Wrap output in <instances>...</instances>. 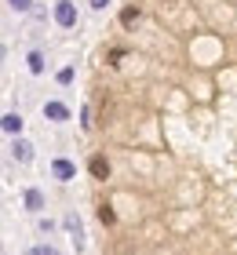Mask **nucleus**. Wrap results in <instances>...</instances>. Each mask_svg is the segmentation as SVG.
<instances>
[{"label":"nucleus","mask_w":237,"mask_h":255,"mask_svg":"<svg viewBox=\"0 0 237 255\" xmlns=\"http://www.w3.org/2000/svg\"><path fill=\"white\" fill-rule=\"evenodd\" d=\"M55 22H58V26H77V7L73 4H69V0H58V4H55Z\"/></svg>","instance_id":"1"},{"label":"nucleus","mask_w":237,"mask_h":255,"mask_svg":"<svg viewBox=\"0 0 237 255\" xmlns=\"http://www.w3.org/2000/svg\"><path fill=\"white\" fill-rule=\"evenodd\" d=\"M11 157H15L18 164H29L33 160V146L26 142V138H15V142H11Z\"/></svg>","instance_id":"2"},{"label":"nucleus","mask_w":237,"mask_h":255,"mask_svg":"<svg viewBox=\"0 0 237 255\" xmlns=\"http://www.w3.org/2000/svg\"><path fill=\"white\" fill-rule=\"evenodd\" d=\"M66 230L73 234V245H77V252L84 248V226H80V219L77 215H66Z\"/></svg>","instance_id":"3"},{"label":"nucleus","mask_w":237,"mask_h":255,"mask_svg":"<svg viewBox=\"0 0 237 255\" xmlns=\"http://www.w3.org/2000/svg\"><path fill=\"white\" fill-rule=\"evenodd\" d=\"M51 171H55V179H62V182H69V179L77 175V168L69 164V160H55V164H51Z\"/></svg>","instance_id":"4"},{"label":"nucleus","mask_w":237,"mask_h":255,"mask_svg":"<svg viewBox=\"0 0 237 255\" xmlns=\"http://www.w3.org/2000/svg\"><path fill=\"white\" fill-rule=\"evenodd\" d=\"M44 117H51V121H66V117H69V110L62 106V102H47V106H44Z\"/></svg>","instance_id":"5"},{"label":"nucleus","mask_w":237,"mask_h":255,"mask_svg":"<svg viewBox=\"0 0 237 255\" xmlns=\"http://www.w3.org/2000/svg\"><path fill=\"white\" fill-rule=\"evenodd\" d=\"M0 128L11 131V135H18L22 131V117H18V113H7V117H0Z\"/></svg>","instance_id":"6"},{"label":"nucleus","mask_w":237,"mask_h":255,"mask_svg":"<svg viewBox=\"0 0 237 255\" xmlns=\"http://www.w3.org/2000/svg\"><path fill=\"white\" fill-rule=\"evenodd\" d=\"M88 168H91V175H95V179H106V175H110V164H106V157H91V164H88Z\"/></svg>","instance_id":"7"},{"label":"nucleus","mask_w":237,"mask_h":255,"mask_svg":"<svg viewBox=\"0 0 237 255\" xmlns=\"http://www.w3.org/2000/svg\"><path fill=\"white\" fill-rule=\"evenodd\" d=\"M26 208H29V212H40V208H44V193L40 190H26Z\"/></svg>","instance_id":"8"},{"label":"nucleus","mask_w":237,"mask_h":255,"mask_svg":"<svg viewBox=\"0 0 237 255\" xmlns=\"http://www.w3.org/2000/svg\"><path fill=\"white\" fill-rule=\"evenodd\" d=\"M29 69H33V73H40V69H44V55H40V51L29 55Z\"/></svg>","instance_id":"9"},{"label":"nucleus","mask_w":237,"mask_h":255,"mask_svg":"<svg viewBox=\"0 0 237 255\" xmlns=\"http://www.w3.org/2000/svg\"><path fill=\"white\" fill-rule=\"evenodd\" d=\"M121 18H124V26H135V22H139V11H135V7H128Z\"/></svg>","instance_id":"10"},{"label":"nucleus","mask_w":237,"mask_h":255,"mask_svg":"<svg viewBox=\"0 0 237 255\" xmlns=\"http://www.w3.org/2000/svg\"><path fill=\"white\" fill-rule=\"evenodd\" d=\"M26 255H58V252H55V248H47V245H44V248H29Z\"/></svg>","instance_id":"11"},{"label":"nucleus","mask_w":237,"mask_h":255,"mask_svg":"<svg viewBox=\"0 0 237 255\" xmlns=\"http://www.w3.org/2000/svg\"><path fill=\"white\" fill-rule=\"evenodd\" d=\"M99 219H102V223H113V212H110V208L102 204V208H99Z\"/></svg>","instance_id":"12"},{"label":"nucleus","mask_w":237,"mask_h":255,"mask_svg":"<svg viewBox=\"0 0 237 255\" xmlns=\"http://www.w3.org/2000/svg\"><path fill=\"white\" fill-rule=\"evenodd\" d=\"M29 4H33V0H11V7H15V11H26Z\"/></svg>","instance_id":"13"},{"label":"nucleus","mask_w":237,"mask_h":255,"mask_svg":"<svg viewBox=\"0 0 237 255\" xmlns=\"http://www.w3.org/2000/svg\"><path fill=\"white\" fill-rule=\"evenodd\" d=\"M106 4H110V0H91V7H99V11H102Z\"/></svg>","instance_id":"14"}]
</instances>
